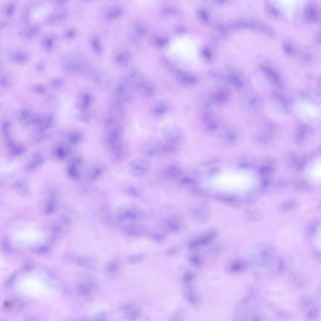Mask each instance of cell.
I'll return each mask as SVG.
<instances>
[{
  "label": "cell",
  "instance_id": "obj_11",
  "mask_svg": "<svg viewBox=\"0 0 321 321\" xmlns=\"http://www.w3.org/2000/svg\"><path fill=\"white\" fill-rule=\"evenodd\" d=\"M265 8L267 14L271 17L276 18L279 17L280 13L278 10L270 3H266Z\"/></svg>",
  "mask_w": 321,
  "mask_h": 321
},
{
  "label": "cell",
  "instance_id": "obj_1",
  "mask_svg": "<svg viewBox=\"0 0 321 321\" xmlns=\"http://www.w3.org/2000/svg\"><path fill=\"white\" fill-rule=\"evenodd\" d=\"M130 171L132 174L139 178L144 177L150 173L151 165L147 159L139 158L132 161L129 165Z\"/></svg>",
  "mask_w": 321,
  "mask_h": 321
},
{
  "label": "cell",
  "instance_id": "obj_17",
  "mask_svg": "<svg viewBox=\"0 0 321 321\" xmlns=\"http://www.w3.org/2000/svg\"><path fill=\"white\" fill-rule=\"evenodd\" d=\"M91 44L92 48L95 52L98 54L101 52L102 46L100 41L97 38H95L92 39Z\"/></svg>",
  "mask_w": 321,
  "mask_h": 321
},
{
  "label": "cell",
  "instance_id": "obj_26",
  "mask_svg": "<svg viewBox=\"0 0 321 321\" xmlns=\"http://www.w3.org/2000/svg\"><path fill=\"white\" fill-rule=\"evenodd\" d=\"M76 34V32L74 30L70 29L67 31L65 34L64 37L67 39H71L74 37Z\"/></svg>",
  "mask_w": 321,
  "mask_h": 321
},
{
  "label": "cell",
  "instance_id": "obj_34",
  "mask_svg": "<svg viewBox=\"0 0 321 321\" xmlns=\"http://www.w3.org/2000/svg\"><path fill=\"white\" fill-rule=\"evenodd\" d=\"M37 68L38 70H41L43 68V66L42 65L40 64L37 66Z\"/></svg>",
  "mask_w": 321,
  "mask_h": 321
},
{
  "label": "cell",
  "instance_id": "obj_13",
  "mask_svg": "<svg viewBox=\"0 0 321 321\" xmlns=\"http://www.w3.org/2000/svg\"><path fill=\"white\" fill-rule=\"evenodd\" d=\"M282 48L284 52L287 55H292L295 52L294 46L292 43L288 42H285L283 43Z\"/></svg>",
  "mask_w": 321,
  "mask_h": 321
},
{
  "label": "cell",
  "instance_id": "obj_10",
  "mask_svg": "<svg viewBox=\"0 0 321 321\" xmlns=\"http://www.w3.org/2000/svg\"><path fill=\"white\" fill-rule=\"evenodd\" d=\"M139 89L141 94L146 97H150L154 94V90L152 87L144 82Z\"/></svg>",
  "mask_w": 321,
  "mask_h": 321
},
{
  "label": "cell",
  "instance_id": "obj_15",
  "mask_svg": "<svg viewBox=\"0 0 321 321\" xmlns=\"http://www.w3.org/2000/svg\"><path fill=\"white\" fill-rule=\"evenodd\" d=\"M66 17L65 13H56L51 16L48 19V22L50 23L55 24L61 22L64 20Z\"/></svg>",
  "mask_w": 321,
  "mask_h": 321
},
{
  "label": "cell",
  "instance_id": "obj_32",
  "mask_svg": "<svg viewBox=\"0 0 321 321\" xmlns=\"http://www.w3.org/2000/svg\"><path fill=\"white\" fill-rule=\"evenodd\" d=\"M35 89L39 92H43L44 91V89L43 87L40 86H37L36 87Z\"/></svg>",
  "mask_w": 321,
  "mask_h": 321
},
{
  "label": "cell",
  "instance_id": "obj_16",
  "mask_svg": "<svg viewBox=\"0 0 321 321\" xmlns=\"http://www.w3.org/2000/svg\"><path fill=\"white\" fill-rule=\"evenodd\" d=\"M122 13V10L120 8H114L108 12L106 14L105 17L108 19H113L118 17Z\"/></svg>",
  "mask_w": 321,
  "mask_h": 321
},
{
  "label": "cell",
  "instance_id": "obj_30",
  "mask_svg": "<svg viewBox=\"0 0 321 321\" xmlns=\"http://www.w3.org/2000/svg\"><path fill=\"white\" fill-rule=\"evenodd\" d=\"M176 10L174 8H166L164 9V12L167 13H171L175 12Z\"/></svg>",
  "mask_w": 321,
  "mask_h": 321
},
{
  "label": "cell",
  "instance_id": "obj_18",
  "mask_svg": "<svg viewBox=\"0 0 321 321\" xmlns=\"http://www.w3.org/2000/svg\"><path fill=\"white\" fill-rule=\"evenodd\" d=\"M118 266L116 262H110L105 267V270L107 273L110 274L115 273L118 271Z\"/></svg>",
  "mask_w": 321,
  "mask_h": 321
},
{
  "label": "cell",
  "instance_id": "obj_25",
  "mask_svg": "<svg viewBox=\"0 0 321 321\" xmlns=\"http://www.w3.org/2000/svg\"><path fill=\"white\" fill-rule=\"evenodd\" d=\"M167 109L166 107L164 104H160L156 106L154 112L156 114L160 115L165 112Z\"/></svg>",
  "mask_w": 321,
  "mask_h": 321
},
{
  "label": "cell",
  "instance_id": "obj_8",
  "mask_svg": "<svg viewBox=\"0 0 321 321\" xmlns=\"http://www.w3.org/2000/svg\"><path fill=\"white\" fill-rule=\"evenodd\" d=\"M76 261L78 265L87 269H92L95 267V262L89 258H79Z\"/></svg>",
  "mask_w": 321,
  "mask_h": 321
},
{
  "label": "cell",
  "instance_id": "obj_33",
  "mask_svg": "<svg viewBox=\"0 0 321 321\" xmlns=\"http://www.w3.org/2000/svg\"><path fill=\"white\" fill-rule=\"evenodd\" d=\"M204 54H205V55H206L207 57L208 58L210 57V55L209 54V52H208V51H204Z\"/></svg>",
  "mask_w": 321,
  "mask_h": 321
},
{
  "label": "cell",
  "instance_id": "obj_4",
  "mask_svg": "<svg viewBox=\"0 0 321 321\" xmlns=\"http://www.w3.org/2000/svg\"><path fill=\"white\" fill-rule=\"evenodd\" d=\"M125 311L124 318L129 320H135L141 315V310L139 306L134 303L125 305L121 308Z\"/></svg>",
  "mask_w": 321,
  "mask_h": 321
},
{
  "label": "cell",
  "instance_id": "obj_23",
  "mask_svg": "<svg viewBox=\"0 0 321 321\" xmlns=\"http://www.w3.org/2000/svg\"><path fill=\"white\" fill-rule=\"evenodd\" d=\"M90 287L82 284H80L78 286V289L81 293L82 295H88L90 292V290L89 287Z\"/></svg>",
  "mask_w": 321,
  "mask_h": 321
},
{
  "label": "cell",
  "instance_id": "obj_21",
  "mask_svg": "<svg viewBox=\"0 0 321 321\" xmlns=\"http://www.w3.org/2000/svg\"><path fill=\"white\" fill-rule=\"evenodd\" d=\"M144 259L142 255H137L129 256L127 258V262L130 264H136L140 262Z\"/></svg>",
  "mask_w": 321,
  "mask_h": 321
},
{
  "label": "cell",
  "instance_id": "obj_29",
  "mask_svg": "<svg viewBox=\"0 0 321 321\" xmlns=\"http://www.w3.org/2000/svg\"><path fill=\"white\" fill-rule=\"evenodd\" d=\"M137 31L138 33L140 35H143L145 32V30L143 28L138 27L137 28Z\"/></svg>",
  "mask_w": 321,
  "mask_h": 321
},
{
  "label": "cell",
  "instance_id": "obj_24",
  "mask_svg": "<svg viewBox=\"0 0 321 321\" xmlns=\"http://www.w3.org/2000/svg\"><path fill=\"white\" fill-rule=\"evenodd\" d=\"M15 8V5L13 3H10L5 8V13L6 15L10 16L12 15Z\"/></svg>",
  "mask_w": 321,
  "mask_h": 321
},
{
  "label": "cell",
  "instance_id": "obj_27",
  "mask_svg": "<svg viewBox=\"0 0 321 321\" xmlns=\"http://www.w3.org/2000/svg\"><path fill=\"white\" fill-rule=\"evenodd\" d=\"M168 42V39L166 38H159L156 39V43L160 45H164Z\"/></svg>",
  "mask_w": 321,
  "mask_h": 321
},
{
  "label": "cell",
  "instance_id": "obj_19",
  "mask_svg": "<svg viewBox=\"0 0 321 321\" xmlns=\"http://www.w3.org/2000/svg\"><path fill=\"white\" fill-rule=\"evenodd\" d=\"M39 29V27L37 25L32 26L25 31L24 36L27 39L31 38L36 34Z\"/></svg>",
  "mask_w": 321,
  "mask_h": 321
},
{
  "label": "cell",
  "instance_id": "obj_6",
  "mask_svg": "<svg viewBox=\"0 0 321 321\" xmlns=\"http://www.w3.org/2000/svg\"><path fill=\"white\" fill-rule=\"evenodd\" d=\"M176 79L179 83L186 86L195 84L197 82L195 77L181 71L177 72Z\"/></svg>",
  "mask_w": 321,
  "mask_h": 321
},
{
  "label": "cell",
  "instance_id": "obj_31",
  "mask_svg": "<svg viewBox=\"0 0 321 321\" xmlns=\"http://www.w3.org/2000/svg\"><path fill=\"white\" fill-rule=\"evenodd\" d=\"M186 30L185 28L183 26H180L178 28L177 31L180 33H184Z\"/></svg>",
  "mask_w": 321,
  "mask_h": 321
},
{
  "label": "cell",
  "instance_id": "obj_20",
  "mask_svg": "<svg viewBox=\"0 0 321 321\" xmlns=\"http://www.w3.org/2000/svg\"><path fill=\"white\" fill-rule=\"evenodd\" d=\"M260 68L267 74L271 77L275 81L278 80V76L272 69L263 65H260Z\"/></svg>",
  "mask_w": 321,
  "mask_h": 321
},
{
  "label": "cell",
  "instance_id": "obj_28",
  "mask_svg": "<svg viewBox=\"0 0 321 321\" xmlns=\"http://www.w3.org/2000/svg\"><path fill=\"white\" fill-rule=\"evenodd\" d=\"M171 318L173 319L172 320L175 319L174 320H179V319L181 320V319H182V312L179 311L174 313L172 316Z\"/></svg>",
  "mask_w": 321,
  "mask_h": 321
},
{
  "label": "cell",
  "instance_id": "obj_14",
  "mask_svg": "<svg viewBox=\"0 0 321 321\" xmlns=\"http://www.w3.org/2000/svg\"><path fill=\"white\" fill-rule=\"evenodd\" d=\"M130 56L129 52L128 51H125L120 53L117 55L116 57V60L119 63L124 64L127 63Z\"/></svg>",
  "mask_w": 321,
  "mask_h": 321
},
{
  "label": "cell",
  "instance_id": "obj_7",
  "mask_svg": "<svg viewBox=\"0 0 321 321\" xmlns=\"http://www.w3.org/2000/svg\"><path fill=\"white\" fill-rule=\"evenodd\" d=\"M215 236L216 234L213 232L207 234L193 241L191 244L192 246L195 247L199 245L209 243L214 239Z\"/></svg>",
  "mask_w": 321,
  "mask_h": 321
},
{
  "label": "cell",
  "instance_id": "obj_5",
  "mask_svg": "<svg viewBox=\"0 0 321 321\" xmlns=\"http://www.w3.org/2000/svg\"><path fill=\"white\" fill-rule=\"evenodd\" d=\"M180 169L174 165L168 166L163 170L162 176L167 180H172L178 177L181 175Z\"/></svg>",
  "mask_w": 321,
  "mask_h": 321
},
{
  "label": "cell",
  "instance_id": "obj_12",
  "mask_svg": "<svg viewBox=\"0 0 321 321\" xmlns=\"http://www.w3.org/2000/svg\"><path fill=\"white\" fill-rule=\"evenodd\" d=\"M10 58L15 62L19 63L25 62L28 60L27 56L25 54L20 52H17L12 54Z\"/></svg>",
  "mask_w": 321,
  "mask_h": 321
},
{
  "label": "cell",
  "instance_id": "obj_22",
  "mask_svg": "<svg viewBox=\"0 0 321 321\" xmlns=\"http://www.w3.org/2000/svg\"><path fill=\"white\" fill-rule=\"evenodd\" d=\"M228 78L230 82L235 84L237 87H241L242 86V82L237 76L234 75H231Z\"/></svg>",
  "mask_w": 321,
  "mask_h": 321
},
{
  "label": "cell",
  "instance_id": "obj_9",
  "mask_svg": "<svg viewBox=\"0 0 321 321\" xmlns=\"http://www.w3.org/2000/svg\"><path fill=\"white\" fill-rule=\"evenodd\" d=\"M55 41V38L53 35L46 36L42 40L43 47L46 51H50L53 49Z\"/></svg>",
  "mask_w": 321,
  "mask_h": 321
},
{
  "label": "cell",
  "instance_id": "obj_3",
  "mask_svg": "<svg viewBox=\"0 0 321 321\" xmlns=\"http://www.w3.org/2000/svg\"><path fill=\"white\" fill-rule=\"evenodd\" d=\"M303 13L304 19L308 22L316 23L320 19V9L318 6L314 3H310L306 5Z\"/></svg>",
  "mask_w": 321,
  "mask_h": 321
},
{
  "label": "cell",
  "instance_id": "obj_2",
  "mask_svg": "<svg viewBox=\"0 0 321 321\" xmlns=\"http://www.w3.org/2000/svg\"><path fill=\"white\" fill-rule=\"evenodd\" d=\"M162 134L165 142L174 145L182 143L183 140L180 131L174 125H166L162 129Z\"/></svg>",
  "mask_w": 321,
  "mask_h": 321
}]
</instances>
